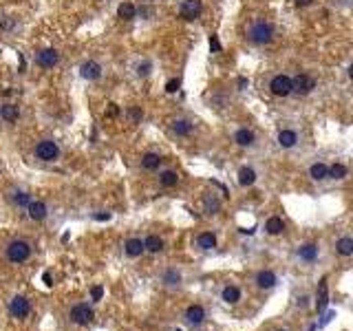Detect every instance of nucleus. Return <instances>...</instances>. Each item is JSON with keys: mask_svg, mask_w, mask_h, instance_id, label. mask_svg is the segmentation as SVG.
Segmentation results:
<instances>
[{"mask_svg": "<svg viewBox=\"0 0 353 331\" xmlns=\"http://www.w3.org/2000/svg\"><path fill=\"white\" fill-rule=\"evenodd\" d=\"M33 254V245L29 243L27 239H11L7 245H5V258L11 265H22L27 263Z\"/></svg>", "mask_w": 353, "mask_h": 331, "instance_id": "obj_1", "label": "nucleus"}, {"mask_svg": "<svg viewBox=\"0 0 353 331\" xmlns=\"http://www.w3.org/2000/svg\"><path fill=\"white\" fill-rule=\"evenodd\" d=\"M135 16H137L135 3H121L117 7V18H119V20H133Z\"/></svg>", "mask_w": 353, "mask_h": 331, "instance_id": "obj_29", "label": "nucleus"}, {"mask_svg": "<svg viewBox=\"0 0 353 331\" xmlns=\"http://www.w3.org/2000/svg\"><path fill=\"white\" fill-rule=\"evenodd\" d=\"M117 115H119L117 104H111V106H108V111H106V117H117Z\"/></svg>", "mask_w": 353, "mask_h": 331, "instance_id": "obj_39", "label": "nucleus"}, {"mask_svg": "<svg viewBox=\"0 0 353 331\" xmlns=\"http://www.w3.org/2000/svg\"><path fill=\"white\" fill-rule=\"evenodd\" d=\"M161 166V155H157V153H146L144 157H142V168L144 170H157V168Z\"/></svg>", "mask_w": 353, "mask_h": 331, "instance_id": "obj_28", "label": "nucleus"}, {"mask_svg": "<svg viewBox=\"0 0 353 331\" xmlns=\"http://www.w3.org/2000/svg\"><path fill=\"white\" fill-rule=\"evenodd\" d=\"M9 201L14 203L16 208H20V210L24 208V210H27V208H29V203H31L33 199H31V195H29L27 190H22V188H16V190H11V195H9Z\"/></svg>", "mask_w": 353, "mask_h": 331, "instance_id": "obj_17", "label": "nucleus"}, {"mask_svg": "<svg viewBox=\"0 0 353 331\" xmlns=\"http://www.w3.org/2000/svg\"><path fill=\"white\" fill-rule=\"evenodd\" d=\"M128 119H130V122H139V119H142V111H139V108L137 106H133V108H128Z\"/></svg>", "mask_w": 353, "mask_h": 331, "instance_id": "obj_37", "label": "nucleus"}, {"mask_svg": "<svg viewBox=\"0 0 353 331\" xmlns=\"http://www.w3.org/2000/svg\"><path fill=\"white\" fill-rule=\"evenodd\" d=\"M247 38L252 44H258V46L267 44V42H272V38H274V25L272 22H265V20L254 22L247 31Z\"/></svg>", "mask_w": 353, "mask_h": 331, "instance_id": "obj_3", "label": "nucleus"}, {"mask_svg": "<svg viewBox=\"0 0 353 331\" xmlns=\"http://www.w3.org/2000/svg\"><path fill=\"white\" fill-rule=\"evenodd\" d=\"M291 82H294V93H298V95H307V93H312V88L316 86L314 77H312V75H307V73H298Z\"/></svg>", "mask_w": 353, "mask_h": 331, "instance_id": "obj_13", "label": "nucleus"}, {"mask_svg": "<svg viewBox=\"0 0 353 331\" xmlns=\"http://www.w3.org/2000/svg\"><path fill=\"white\" fill-rule=\"evenodd\" d=\"M234 141H236V146L247 148V146H252V144L256 141V137H254V132L249 128H239L234 132Z\"/></svg>", "mask_w": 353, "mask_h": 331, "instance_id": "obj_22", "label": "nucleus"}, {"mask_svg": "<svg viewBox=\"0 0 353 331\" xmlns=\"http://www.w3.org/2000/svg\"><path fill=\"white\" fill-rule=\"evenodd\" d=\"M349 77H351V80H353V64L349 66Z\"/></svg>", "mask_w": 353, "mask_h": 331, "instance_id": "obj_43", "label": "nucleus"}, {"mask_svg": "<svg viewBox=\"0 0 353 331\" xmlns=\"http://www.w3.org/2000/svg\"><path fill=\"white\" fill-rule=\"evenodd\" d=\"M33 155H35V159L45 161V164H53V161L60 159L62 150H60V144L56 139H40L33 148Z\"/></svg>", "mask_w": 353, "mask_h": 331, "instance_id": "obj_2", "label": "nucleus"}, {"mask_svg": "<svg viewBox=\"0 0 353 331\" xmlns=\"http://www.w3.org/2000/svg\"><path fill=\"white\" fill-rule=\"evenodd\" d=\"M0 119H3L5 124H16L18 119H20V108L16 104H11V102L0 104Z\"/></svg>", "mask_w": 353, "mask_h": 331, "instance_id": "obj_16", "label": "nucleus"}, {"mask_svg": "<svg viewBox=\"0 0 353 331\" xmlns=\"http://www.w3.org/2000/svg\"><path fill=\"white\" fill-rule=\"evenodd\" d=\"M137 73H139V77H146V75H148V73H150V62H142V64H139V71H137Z\"/></svg>", "mask_w": 353, "mask_h": 331, "instance_id": "obj_38", "label": "nucleus"}, {"mask_svg": "<svg viewBox=\"0 0 353 331\" xmlns=\"http://www.w3.org/2000/svg\"><path fill=\"white\" fill-rule=\"evenodd\" d=\"M159 278H161V282H163L166 287H179L181 282H184V274H181L176 267H166V269L161 272Z\"/></svg>", "mask_w": 353, "mask_h": 331, "instance_id": "obj_15", "label": "nucleus"}, {"mask_svg": "<svg viewBox=\"0 0 353 331\" xmlns=\"http://www.w3.org/2000/svg\"><path fill=\"white\" fill-rule=\"evenodd\" d=\"M27 214H29V219H31V221L40 223V221H45L47 216H49V208H47L45 201H40V199H33V201L29 203V208H27Z\"/></svg>", "mask_w": 353, "mask_h": 331, "instance_id": "obj_11", "label": "nucleus"}, {"mask_svg": "<svg viewBox=\"0 0 353 331\" xmlns=\"http://www.w3.org/2000/svg\"><path fill=\"white\" fill-rule=\"evenodd\" d=\"M60 51L53 49V46H47V49H40L35 53V64L40 66V69H53V66H58L60 62Z\"/></svg>", "mask_w": 353, "mask_h": 331, "instance_id": "obj_6", "label": "nucleus"}, {"mask_svg": "<svg viewBox=\"0 0 353 331\" xmlns=\"http://www.w3.org/2000/svg\"><path fill=\"white\" fill-rule=\"evenodd\" d=\"M336 252L340 256H353V239L351 237H342L336 243Z\"/></svg>", "mask_w": 353, "mask_h": 331, "instance_id": "obj_32", "label": "nucleus"}, {"mask_svg": "<svg viewBox=\"0 0 353 331\" xmlns=\"http://www.w3.org/2000/svg\"><path fill=\"white\" fill-rule=\"evenodd\" d=\"M298 258H300L302 263H314L316 258H318V245L316 243H305V245H300L298 248Z\"/></svg>", "mask_w": 353, "mask_h": 331, "instance_id": "obj_20", "label": "nucleus"}, {"mask_svg": "<svg viewBox=\"0 0 353 331\" xmlns=\"http://www.w3.org/2000/svg\"><path fill=\"white\" fill-rule=\"evenodd\" d=\"M157 181H159L161 188H174V185L179 183V174H176V170H163V172H159Z\"/></svg>", "mask_w": 353, "mask_h": 331, "instance_id": "obj_26", "label": "nucleus"}, {"mask_svg": "<svg viewBox=\"0 0 353 331\" xmlns=\"http://www.w3.org/2000/svg\"><path fill=\"white\" fill-rule=\"evenodd\" d=\"M309 177H312L314 181H322V179L329 177V166L318 161V164H314L312 168H309Z\"/></svg>", "mask_w": 353, "mask_h": 331, "instance_id": "obj_30", "label": "nucleus"}, {"mask_svg": "<svg viewBox=\"0 0 353 331\" xmlns=\"http://www.w3.org/2000/svg\"><path fill=\"white\" fill-rule=\"evenodd\" d=\"M170 128H172V132H174L176 137H190L192 130H194V126H192L190 119L179 117V119H174V122L170 124Z\"/></svg>", "mask_w": 353, "mask_h": 331, "instance_id": "obj_18", "label": "nucleus"}, {"mask_svg": "<svg viewBox=\"0 0 353 331\" xmlns=\"http://www.w3.org/2000/svg\"><path fill=\"white\" fill-rule=\"evenodd\" d=\"M346 166L344 164H333V166H329V177L331 179H336V181H340V179H344L346 177Z\"/></svg>", "mask_w": 353, "mask_h": 331, "instance_id": "obj_34", "label": "nucleus"}, {"mask_svg": "<svg viewBox=\"0 0 353 331\" xmlns=\"http://www.w3.org/2000/svg\"><path fill=\"white\" fill-rule=\"evenodd\" d=\"M197 248L208 252V250H214L216 248V237L212 232H201L197 237Z\"/></svg>", "mask_w": 353, "mask_h": 331, "instance_id": "obj_25", "label": "nucleus"}, {"mask_svg": "<svg viewBox=\"0 0 353 331\" xmlns=\"http://www.w3.org/2000/svg\"><path fill=\"white\" fill-rule=\"evenodd\" d=\"M102 64L97 62V60H86V62H82L80 66V75L84 77V80H89V82H97L102 77Z\"/></svg>", "mask_w": 353, "mask_h": 331, "instance_id": "obj_9", "label": "nucleus"}, {"mask_svg": "<svg viewBox=\"0 0 353 331\" xmlns=\"http://www.w3.org/2000/svg\"><path fill=\"white\" fill-rule=\"evenodd\" d=\"M102 298H104V287H102V285H93V287H91V300L97 303V300H102Z\"/></svg>", "mask_w": 353, "mask_h": 331, "instance_id": "obj_35", "label": "nucleus"}, {"mask_svg": "<svg viewBox=\"0 0 353 331\" xmlns=\"http://www.w3.org/2000/svg\"><path fill=\"white\" fill-rule=\"evenodd\" d=\"M340 3H349V0H340Z\"/></svg>", "mask_w": 353, "mask_h": 331, "instance_id": "obj_45", "label": "nucleus"}, {"mask_svg": "<svg viewBox=\"0 0 353 331\" xmlns=\"http://www.w3.org/2000/svg\"><path fill=\"white\" fill-rule=\"evenodd\" d=\"M144 248L148 254H159V252H163V248H166V243H163V239L159 234H148V237L144 239Z\"/></svg>", "mask_w": 353, "mask_h": 331, "instance_id": "obj_19", "label": "nucleus"}, {"mask_svg": "<svg viewBox=\"0 0 353 331\" xmlns=\"http://www.w3.org/2000/svg\"><path fill=\"white\" fill-rule=\"evenodd\" d=\"M184 320L190 324V327H199L205 320V307L203 305H190L184 311Z\"/></svg>", "mask_w": 353, "mask_h": 331, "instance_id": "obj_10", "label": "nucleus"}, {"mask_svg": "<svg viewBox=\"0 0 353 331\" xmlns=\"http://www.w3.org/2000/svg\"><path fill=\"white\" fill-rule=\"evenodd\" d=\"M239 86H241V88L247 86V80H245V77H239Z\"/></svg>", "mask_w": 353, "mask_h": 331, "instance_id": "obj_42", "label": "nucleus"}, {"mask_svg": "<svg viewBox=\"0 0 353 331\" xmlns=\"http://www.w3.org/2000/svg\"><path fill=\"white\" fill-rule=\"evenodd\" d=\"M203 210L208 214H218V210H221V201H218L216 197H212V195H205L203 197Z\"/></svg>", "mask_w": 353, "mask_h": 331, "instance_id": "obj_33", "label": "nucleus"}, {"mask_svg": "<svg viewBox=\"0 0 353 331\" xmlns=\"http://www.w3.org/2000/svg\"><path fill=\"white\" fill-rule=\"evenodd\" d=\"M254 181H256V170L249 166H243L239 170V183L241 185H254Z\"/></svg>", "mask_w": 353, "mask_h": 331, "instance_id": "obj_31", "label": "nucleus"}, {"mask_svg": "<svg viewBox=\"0 0 353 331\" xmlns=\"http://www.w3.org/2000/svg\"><path fill=\"white\" fill-rule=\"evenodd\" d=\"M144 252H146L144 239H139V237L126 239V243H124V254H126V258H139Z\"/></svg>", "mask_w": 353, "mask_h": 331, "instance_id": "obj_12", "label": "nucleus"}, {"mask_svg": "<svg viewBox=\"0 0 353 331\" xmlns=\"http://www.w3.org/2000/svg\"><path fill=\"white\" fill-rule=\"evenodd\" d=\"M69 320L73 324H77V327H86V324H91L95 320V309L93 305L89 303H77L73 305L69 309Z\"/></svg>", "mask_w": 353, "mask_h": 331, "instance_id": "obj_4", "label": "nucleus"}, {"mask_svg": "<svg viewBox=\"0 0 353 331\" xmlns=\"http://www.w3.org/2000/svg\"><path fill=\"white\" fill-rule=\"evenodd\" d=\"M309 331H316V329H314V327H312V329H309Z\"/></svg>", "mask_w": 353, "mask_h": 331, "instance_id": "obj_46", "label": "nucleus"}, {"mask_svg": "<svg viewBox=\"0 0 353 331\" xmlns=\"http://www.w3.org/2000/svg\"><path fill=\"white\" fill-rule=\"evenodd\" d=\"M221 300L223 303H228V305H236L241 300V290L236 285H228V287H223V292H221Z\"/></svg>", "mask_w": 353, "mask_h": 331, "instance_id": "obj_27", "label": "nucleus"}, {"mask_svg": "<svg viewBox=\"0 0 353 331\" xmlns=\"http://www.w3.org/2000/svg\"><path fill=\"white\" fill-rule=\"evenodd\" d=\"M201 11H203V5H201V0H184L179 7V18H184V20L192 22L197 20L201 16Z\"/></svg>", "mask_w": 353, "mask_h": 331, "instance_id": "obj_8", "label": "nucleus"}, {"mask_svg": "<svg viewBox=\"0 0 353 331\" xmlns=\"http://www.w3.org/2000/svg\"><path fill=\"white\" fill-rule=\"evenodd\" d=\"M179 86H181V80H179V77H174V80H170L166 84V93H176V91H179Z\"/></svg>", "mask_w": 353, "mask_h": 331, "instance_id": "obj_36", "label": "nucleus"}, {"mask_svg": "<svg viewBox=\"0 0 353 331\" xmlns=\"http://www.w3.org/2000/svg\"><path fill=\"white\" fill-rule=\"evenodd\" d=\"M270 91L274 95H278V98H285V95L294 91V82H291L289 75H276L270 80Z\"/></svg>", "mask_w": 353, "mask_h": 331, "instance_id": "obj_7", "label": "nucleus"}, {"mask_svg": "<svg viewBox=\"0 0 353 331\" xmlns=\"http://www.w3.org/2000/svg\"><path fill=\"white\" fill-rule=\"evenodd\" d=\"M265 232L270 234V237H278V234L285 232V221L281 216H270V219L265 221Z\"/></svg>", "mask_w": 353, "mask_h": 331, "instance_id": "obj_23", "label": "nucleus"}, {"mask_svg": "<svg viewBox=\"0 0 353 331\" xmlns=\"http://www.w3.org/2000/svg\"><path fill=\"white\" fill-rule=\"evenodd\" d=\"M327 303H329V292H327V276H322L320 282H318V303H316V309L318 314L327 309Z\"/></svg>", "mask_w": 353, "mask_h": 331, "instance_id": "obj_21", "label": "nucleus"}, {"mask_svg": "<svg viewBox=\"0 0 353 331\" xmlns=\"http://www.w3.org/2000/svg\"><path fill=\"white\" fill-rule=\"evenodd\" d=\"M210 46H212V51H218V49H221V44H218L216 35H212V40H210Z\"/></svg>", "mask_w": 353, "mask_h": 331, "instance_id": "obj_40", "label": "nucleus"}, {"mask_svg": "<svg viewBox=\"0 0 353 331\" xmlns=\"http://www.w3.org/2000/svg\"><path fill=\"white\" fill-rule=\"evenodd\" d=\"M254 282H256V287L258 290H272V287H276V282H278V276L272 272V269H263V272H258L256 274V278H254Z\"/></svg>", "mask_w": 353, "mask_h": 331, "instance_id": "obj_14", "label": "nucleus"}, {"mask_svg": "<svg viewBox=\"0 0 353 331\" xmlns=\"http://www.w3.org/2000/svg\"><path fill=\"white\" fill-rule=\"evenodd\" d=\"M278 144H281L283 148H294L298 144V132L291 128H283L278 132Z\"/></svg>", "mask_w": 353, "mask_h": 331, "instance_id": "obj_24", "label": "nucleus"}, {"mask_svg": "<svg viewBox=\"0 0 353 331\" xmlns=\"http://www.w3.org/2000/svg\"><path fill=\"white\" fill-rule=\"evenodd\" d=\"M9 314H11V318H16V320L29 318V314H31V300L24 296V294H18V296L9 300Z\"/></svg>", "mask_w": 353, "mask_h": 331, "instance_id": "obj_5", "label": "nucleus"}, {"mask_svg": "<svg viewBox=\"0 0 353 331\" xmlns=\"http://www.w3.org/2000/svg\"><path fill=\"white\" fill-rule=\"evenodd\" d=\"M276 331H289V329H276Z\"/></svg>", "mask_w": 353, "mask_h": 331, "instance_id": "obj_44", "label": "nucleus"}, {"mask_svg": "<svg viewBox=\"0 0 353 331\" xmlns=\"http://www.w3.org/2000/svg\"><path fill=\"white\" fill-rule=\"evenodd\" d=\"M314 0H296V7H307V5H312Z\"/></svg>", "mask_w": 353, "mask_h": 331, "instance_id": "obj_41", "label": "nucleus"}]
</instances>
